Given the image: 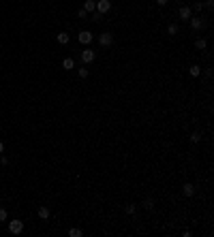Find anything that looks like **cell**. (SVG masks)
<instances>
[{"instance_id": "cell-1", "label": "cell", "mask_w": 214, "mask_h": 237, "mask_svg": "<svg viewBox=\"0 0 214 237\" xmlns=\"http://www.w3.org/2000/svg\"><path fill=\"white\" fill-rule=\"evenodd\" d=\"M92 39H94V34H92L90 30H82V32L77 34V41H79L82 45H90V43H92Z\"/></svg>"}, {"instance_id": "cell-2", "label": "cell", "mask_w": 214, "mask_h": 237, "mask_svg": "<svg viewBox=\"0 0 214 237\" xmlns=\"http://www.w3.org/2000/svg\"><path fill=\"white\" fill-rule=\"evenodd\" d=\"M109 9H111V2H109V0H99V2H96V9H94V11L99 13V15H105Z\"/></svg>"}, {"instance_id": "cell-3", "label": "cell", "mask_w": 214, "mask_h": 237, "mask_svg": "<svg viewBox=\"0 0 214 237\" xmlns=\"http://www.w3.org/2000/svg\"><path fill=\"white\" fill-rule=\"evenodd\" d=\"M22 231H24V222H22V220H13V222H9V233L19 235Z\"/></svg>"}, {"instance_id": "cell-4", "label": "cell", "mask_w": 214, "mask_h": 237, "mask_svg": "<svg viewBox=\"0 0 214 237\" xmlns=\"http://www.w3.org/2000/svg\"><path fill=\"white\" fill-rule=\"evenodd\" d=\"M111 43H114L111 32H103V34H99V45H101V47H109Z\"/></svg>"}, {"instance_id": "cell-5", "label": "cell", "mask_w": 214, "mask_h": 237, "mask_svg": "<svg viewBox=\"0 0 214 237\" xmlns=\"http://www.w3.org/2000/svg\"><path fill=\"white\" fill-rule=\"evenodd\" d=\"M94 58H96L94 49H83V51H82V62H86V64L94 62Z\"/></svg>"}, {"instance_id": "cell-6", "label": "cell", "mask_w": 214, "mask_h": 237, "mask_svg": "<svg viewBox=\"0 0 214 237\" xmlns=\"http://www.w3.org/2000/svg\"><path fill=\"white\" fill-rule=\"evenodd\" d=\"M190 28H193V30H201L203 28V19L201 17H190Z\"/></svg>"}, {"instance_id": "cell-7", "label": "cell", "mask_w": 214, "mask_h": 237, "mask_svg": "<svg viewBox=\"0 0 214 237\" xmlns=\"http://www.w3.org/2000/svg\"><path fill=\"white\" fill-rule=\"evenodd\" d=\"M190 15H193L190 7H182V9H180V19H184V22H186V19H190Z\"/></svg>"}, {"instance_id": "cell-8", "label": "cell", "mask_w": 214, "mask_h": 237, "mask_svg": "<svg viewBox=\"0 0 214 237\" xmlns=\"http://www.w3.org/2000/svg\"><path fill=\"white\" fill-rule=\"evenodd\" d=\"M73 66H75V60L73 58H64L62 60V69H64V71H71Z\"/></svg>"}, {"instance_id": "cell-9", "label": "cell", "mask_w": 214, "mask_h": 237, "mask_svg": "<svg viewBox=\"0 0 214 237\" xmlns=\"http://www.w3.org/2000/svg\"><path fill=\"white\" fill-rule=\"evenodd\" d=\"M182 192H184V197H193L195 186H193V184H184V186H182Z\"/></svg>"}, {"instance_id": "cell-10", "label": "cell", "mask_w": 214, "mask_h": 237, "mask_svg": "<svg viewBox=\"0 0 214 237\" xmlns=\"http://www.w3.org/2000/svg\"><path fill=\"white\" fill-rule=\"evenodd\" d=\"M83 9L90 13V11H94L96 9V0H86V4H83Z\"/></svg>"}, {"instance_id": "cell-11", "label": "cell", "mask_w": 214, "mask_h": 237, "mask_svg": "<svg viewBox=\"0 0 214 237\" xmlns=\"http://www.w3.org/2000/svg\"><path fill=\"white\" fill-rule=\"evenodd\" d=\"M190 75H193V77H199V75H201V66H199V64H193V66H190Z\"/></svg>"}, {"instance_id": "cell-12", "label": "cell", "mask_w": 214, "mask_h": 237, "mask_svg": "<svg viewBox=\"0 0 214 237\" xmlns=\"http://www.w3.org/2000/svg\"><path fill=\"white\" fill-rule=\"evenodd\" d=\"M58 43L60 45H67V43H69V34H67V32H60L58 34Z\"/></svg>"}, {"instance_id": "cell-13", "label": "cell", "mask_w": 214, "mask_h": 237, "mask_svg": "<svg viewBox=\"0 0 214 237\" xmlns=\"http://www.w3.org/2000/svg\"><path fill=\"white\" fill-rule=\"evenodd\" d=\"M39 218H43V220L49 218V209L47 207H39Z\"/></svg>"}, {"instance_id": "cell-14", "label": "cell", "mask_w": 214, "mask_h": 237, "mask_svg": "<svg viewBox=\"0 0 214 237\" xmlns=\"http://www.w3.org/2000/svg\"><path fill=\"white\" fill-rule=\"evenodd\" d=\"M167 32H169V36H176V34H178V26H176V24H171L169 28H167Z\"/></svg>"}, {"instance_id": "cell-15", "label": "cell", "mask_w": 214, "mask_h": 237, "mask_svg": "<svg viewBox=\"0 0 214 237\" xmlns=\"http://www.w3.org/2000/svg\"><path fill=\"white\" fill-rule=\"evenodd\" d=\"M195 47L197 49H206V39H197V41H195Z\"/></svg>"}, {"instance_id": "cell-16", "label": "cell", "mask_w": 214, "mask_h": 237, "mask_svg": "<svg viewBox=\"0 0 214 237\" xmlns=\"http://www.w3.org/2000/svg\"><path fill=\"white\" fill-rule=\"evenodd\" d=\"M190 141L199 143V141H201V132H193V135H190Z\"/></svg>"}, {"instance_id": "cell-17", "label": "cell", "mask_w": 214, "mask_h": 237, "mask_svg": "<svg viewBox=\"0 0 214 237\" xmlns=\"http://www.w3.org/2000/svg\"><path fill=\"white\" fill-rule=\"evenodd\" d=\"M143 207H146V209L150 212V209L154 207V201H152V199H146V201H143Z\"/></svg>"}, {"instance_id": "cell-18", "label": "cell", "mask_w": 214, "mask_h": 237, "mask_svg": "<svg viewBox=\"0 0 214 237\" xmlns=\"http://www.w3.org/2000/svg\"><path fill=\"white\" fill-rule=\"evenodd\" d=\"M201 9H203V2H201V0H197V2L193 4V9H190V11H201Z\"/></svg>"}, {"instance_id": "cell-19", "label": "cell", "mask_w": 214, "mask_h": 237, "mask_svg": "<svg viewBox=\"0 0 214 237\" xmlns=\"http://www.w3.org/2000/svg\"><path fill=\"white\" fill-rule=\"evenodd\" d=\"M69 235H71V237H79V235H82V229H71Z\"/></svg>"}, {"instance_id": "cell-20", "label": "cell", "mask_w": 214, "mask_h": 237, "mask_svg": "<svg viewBox=\"0 0 214 237\" xmlns=\"http://www.w3.org/2000/svg\"><path fill=\"white\" fill-rule=\"evenodd\" d=\"M77 75H79L82 79H86V77H88V69H77Z\"/></svg>"}, {"instance_id": "cell-21", "label": "cell", "mask_w": 214, "mask_h": 237, "mask_svg": "<svg viewBox=\"0 0 214 237\" xmlns=\"http://www.w3.org/2000/svg\"><path fill=\"white\" fill-rule=\"evenodd\" d=\"M4 220H7V209L0 207V222H4Z\"/></svg>"}, {"instance_id": "cell-22", "label": "cell", "mask_w": 214, "mask_h": 237, "mask_svg": "<svg viewBox=\"0 0 214 237\" xmlns=\"http://www.w3.org/2000/svg\"><path fill=\"white\" fill-rule=\"evenodd\" d=\"M124 212H126V214H135V205H126Z\"/></svg>"}, {"instance_id": "cell-23", "label": "cell", "mask_w": 214, "mask_h": 237, "mask_svg": "<svg viewBox=\"0 0 214 237\" xmlns=\"http://www.w3.org/2000/svg\"><path fill=\"white\" fill-rule=\"evenodd\" d=\"M77 15H79L82 19H86V17H88V11H86V9H79V13H77Z\"/></svg>"}, {"instance_id": "cell-24", "label": "cell", "mask_w": 214, "mask_h": 237, "mask_svg": "<svg viewBox=\"0 0 214 237\" xmlns=\"http://www.w3.org/2000/svg\"><path fill=\"white\" fill-rule=\"evenodd\" d=\"M203 7H208V9H214V0H206V2H203Z\"/></svg>"}, {"instance_id": "cell-25", "label": "cell", "mask_w": 214, "mask_h": 237, "mask_svg": "<svg viewBox=\"0 0 214 237\" xmlns=\"http://www.w3.org/2000/svg\"><path fill=\"white\" fill-rule=\"evenodd\" d=\"M167 2H169V0H156V4H158V7H165Z\"/></svg>"}, {"instance_id": "cell-26", "label": "cell", "mask_w": 214, "mask_h": 237, "mask_svg": "<svg viewBox=\"0 0 214 237\" xmlns=\"http://www.w3.org/2000/svg\"><path fill=\"white\" fill-rule=\"evenodd\" d=\"M2 152H4V143L0 141V154H2Z\"/></svg>"}]
</instances>
